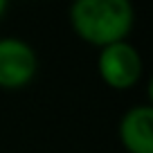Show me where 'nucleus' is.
<instances>
[{
    "mask_svg": "<svg viewBox=\"0 0 153 153\" xmlns=\"http://www.w3.org/2000/svg\"><path fill=\"white\" fill-rule=\"evenodd\" d=\"M72 27L92 45H113L131 32L133 9L126 0H79L70 11Z\"/></svg>",
    "mask_w": 153,
    "mask_h": 153,
    "instance_id": "1",
    "label": "nucleus"
},
{
    "mask_svg": "<svg viewBox=\"0 0 153 153\" xmlns=\"http://www.w3.org/2000/svg\"><path fill=\"white\" fill-rule=\"evenodd\" d=\"M7 9V5H5V2H2V0H0V14H2V11H5Z\"/></svg>",
    "mask_w": 153,
    "mask_h": 153,
    "instance_id": "5",
    "label": "nucleus"
},
{
    "mask_svg": "<svg viewBox=\"0 0 153 153\" xmlns=\"http://www.w3.org/2000/svg\"><path fill=\"white\" fill-rule=\"evenodd\" d=\"M36 72V56L32 48L16 38L0 41V86L20 88Z\"/></svg>",
    "mask_w": 153,
    "mask_h": 153,
    "instance_id": "3",
    "label": "nucleus"
},
{
    "mask_svg": "<svg viewBox=\"0 0 153 153\" xmlns=\"http://www.w3.org/2000/svg\"><path fill=\"white\" fill-rule=\"evenodd\" d=\"M99 74L108 86L117 90L131 88L142 74V61L137 50L124 41L106 45L99 54Z\"/></svg>",
    "mask_w": 153,
    "mask_h": 153,
    "instance_id": "2",
    "label": "nucleus"
},
{
    "mask_svg": "<svg viewBox=\"0 0 153 153\" xmlns=\"http://www.w3.org/2000/svg\"><path fill=\"white\" fill-rule=\"evenodd\" d=\"M120 137L131 153H153V108L137 106L124 115Z\"/></svg>",
    "mask_w": 153,
    "mask_h": 153,
    "instance_id": "4",
    "label": "nucleus"
}]
</instances>
